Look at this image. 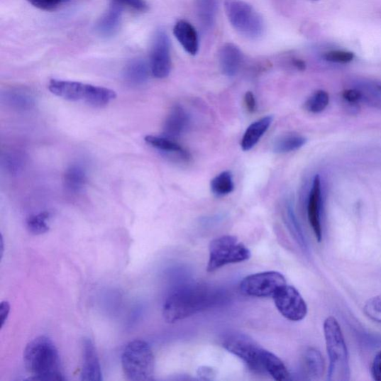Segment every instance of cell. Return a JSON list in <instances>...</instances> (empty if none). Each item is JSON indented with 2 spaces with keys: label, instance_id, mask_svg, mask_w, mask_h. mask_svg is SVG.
Masks as SVG:
<instances>
[{
  "label": "cell",
  "instance_id": "obj_16",
  "mask_svg": "<svg viewBox=\"0 0 381 381\" xmlns=\"http://www.w3.org/2000/svg\"><path fill=\"white\" fill-rule=\"evenodd\" d=\"M243 55L233 43H226L219 52V63L223 73L226 76H234L240 70Z\"/></svg>",
  "mask_w": 381,
  "mask_h": 381
},
{
  "label": "cell",
  "instance_id": "obj_33",
  "mask_svg": "<svg viewBox=\"0 0 381 381\" xmlns=\"http://www.w3.org/2000/svg\"><path fill=\"white\" fill-rule=\"evenodd\" d=\"M27 1L40 10L53 11L63 6L70 0H27Z\"/></svg>",
  "mask_w": 381,
  "mask_h": 381
},
{
  "label": "cell",
  "instance_id": "obj_25",
  "mask_svg": "<svg viewBox=\"0 0 381 381\" xmlns=\"http://www.w3.org/2000/svg\"><path fill=\"white\" fill-rule=\"evenodd\" d=\"M263 363L265 372L270 375L274 380L283 381L289 379V374L282 360L265 349L263 353Z\"/></svg>",
  "mask_w": 381,
  "mask_h": 381
},
{
  "label": "cell",
  "instance_id": "obj_39",
  "mask_svg": "<svg viewBox=\"0 0 381 381\" xmlns=\"http://www.w3.org/2000/svg\"><path fill=\"white\" fill-rule=\"evenodd\" d=\"M294 65L297 70L300 71H303L307 68V65L306 64H304L303 60L299 59L294 60Z\"/></svg>",
  "mask_w": 381,
  "mask_h": 381
},
{
  "label": "cell",
  "instance_id": "obj_20",
  "mask_svg": "<svg viewBox=\"0 0 381 381\" xmlns=\"http://www.w3.org/2000/svg\"><path fill=\"white\" fill-rule=\"evenodd\" d=\"M123 9L112 3L96 25L98 33L105 38L114 35L119 28Z\"/></svg>",
  "mask_w": 381,
  "mask_h": 381
},
{
  "label": "cell",
  "instance_id": "obj_5",
  "mask_svg": "<svg viewBox=\"0 0 381 381\" xmlns=\"http://www.w3.org/2000/svg\"><path fill=\"white\" fill-rule=\"evenodd\" d=\"M121 367L128 380L149 381L154 379L155 358L150 346L143 341L128 343L121 355Z\"/></svg>",
  "mask_w": 381,
  "mask_h": 381
},
{
  "label": "cell",
  "instance_id": "obj_35",
  "mask_svg": "<svg viewBox=\"0 0 381 381\" xmlns=\"http://www.w3.org/2000/svg\"><path fill=\"white\" fill-rule=\"evenodd\" d=\"M343 99L348 104L355 105L363 99V95L358 89H348L343 93Z\"/></svg>",
  "mask_w": 381,
  "mask_h": 381
},
{
  "label": "cell",
  "instance_id": "obj_11",
  "mask_svg": "<svg viewBox=\"0 0 381 381\" xmlns=\"http://www.w3.org/2000/svg\"><path fill=\"white\" fill-rule=\"evenodd\" d=\"M149 65L150 72L157 79H165L170 74L172 69L170 40L162 30H160L155 36Z\"/></svg>",
  "mask_w": 381,
  "mask_h": 381
},
{
  "label": "cell",
  "instance_id": "obj_3",
  "mask_svg": "<svg viewBox=\"0 0 381 381\" xmlns=\"http://www.w3.org/2000/svg\"><path fill=\"white\" fill-rule=\"evenodd\" d=\"M324 331L329 359L328 380L348 381L350 377L348 350L337 319L326 318Z\"/></svg>",
  "mask_w": 381,
  "mask_h": 381
},
{
  "label": "cell",
  "instance_id": "obj_7",
  "mask_svg": "<svg viewBox=\"0 0 381 381\" xmlns=\"http://www.w3.org/2000/svg\"><path fill=\"white\" fill-rule=\"evenodd\" d=\"M224 6L228 21L241 35L257 39L263 35L264 21L250 4L243 0H226Z\"/></svg>",
  "mask_w": 381,
  "mask_h": 381
},
{
  "label": "cell",
  "instance_id": "obj_8",
  "mask_svg": "<svg viewBox=\"0 0 381 381\" xmlns=\"http://www.w3.org/2000/svg\"><path fill=\"white\" fill-rule=\"evenodd\" d=\"M223 346L228 353L241 359L252 372L265 373L263 363L265 349L248 335L231 334L223 340Z\"/></svg>",
  "mask_w": 381,
  "mask_h": 381
},
{
  "label": "cell",
  "instance_id": "obj_22",
  "mask_svg": "<svg viewBox=\"0 0 381 381\" xmlns=\"http://www.w3.org/2000/svg\"><path fill=\"white\" fill-rule=\"evenodd\" d=\"M150 71V65L144 60H133L125 68L124 79L132 86H141L148 82Z\"/></svg>",
  "mask_w": 381,
  "mask_h": 381
},
{
  "label": "cell",
  "instance_id": "obj_19",
  "mask_svg": "<svg viewBox=\"0 0 381 381\" xmlns=\"http://www.w3.org/2000/svg\"><path fill=\"white\" fill-rule=\"evenodd\" d=\"M272 116H265L255 121L248 127L241 143L243 150H250L261 140L272 124Z\"/></svg>",
  "mask_w": 381,
  "mask_h": 381
},
{
  "label": "cell",
  "instance_id": "obj_30",
  "mask_svg": "<svg viewBox=\"0 0 381 381\" xmlns=\"http://www.w3.org/2000/svg\"><path fill=\"white\" fill-rule=\"evenodd\" d=\"M329 101L330 97L326 91L319 89L309 98L304 104V108L310 113L319 114L326 109Z\"/></svg>",
  "mask_w": 381,
  "mask_h": 381
},
{
  "label": "cell",
  "instance_id": "obj_2",
  "mask_svg": "<svg viewBox=\"0 0 381 381\" xmlns=\"http://www.w3.org/2000/svg\"><path fill=\"white\" fill-rule=\"evenodd\" d=\"M23 361L26 370L31 375L28 380H66L58 350L48 337L40 336L30 341L24 350Z\"/></svg>",
  "mask_w": 381,
  "mask_h": 381
},
{
  "label": "cell",
  "instance_id": "obj_40",
  "mask_svg": "<svg viewBox=\"0 0 381 381\" xmlns=\"http://www.w3.org/2000/svg\"><path fill=\"white\" fill-rule=\"evenodd\" d=\"M200 371H201L200 372L201 376L206 377V376L211 377V375H213L212 371L211 370H207V368H205V370H200Z\"/></svg>",
  "mask_w": 381,
  "mask_h": 381
},
{
  "label": "cell",
  "instance_id": "obj_10",
  "mask_svg": "<svg viewBox=\"0 0 381 381\" xmlns=\"http://www.w3.org/2000/svg\"><path fill=\"white\" fill-rule=\"evenodd\" d=\"M272 299L280 313L291 321H301L308 314L306 301L293 286L285 285Z\"/></svg>",
  "mask_w": 381,
  "mask_h": 381
},
{
  "label": "cell",
  "instance_id": "obj_13",
  "mask_svg": "<svg viewBox=\"0 0 381 381\" xmlns=\"http://www.w3.org/2000/svg\"><path fill=\"white\" fill-rule=\"evenodd\" d=\"M320 210H321V180H320L319 175H316L309 199L308 216L315 237L319 242L323 239Z\"/></svg>",
  "mask_w": 381,
  "mask_h": 381
},
{
  "label": "cell",
  "instance_id": "obj_31",
  "mask_svg": "<svg viewBox=\"0 0 381 381\" xmlns=\"http://www.w3.org/2000/svg\"><path fill=\"white\" fill-rule=\"evenodd\" d=\"M363 312L372 321L381 324V294L374 297L365 302Z\"/></svg>",
  "mask_w": 381,
  "mask_h": 381
},
{
  "label": "cell",
  "instance_id": "obj_23",
  "mask_svg": "<svg viewBox=\"0 0 381 381\" xmlns=\"http://www.w3.org/2000/svg\"><path fill=\"white\" fill-rule=\"evenodd\" d=\"M196 6L198 20L201 27L208 31L215 24L219 0H196Z\"/></svg>",
  "mask_w": 381,
  "mask_h": 381
},
{
  "label": "cell",
  "instance_id": "obj_24",
  "mask_svg": "<svg viewBox=\"0 0 381 381\" xmlns=\"http://www.w3.org/2000/svg\"><path fill=\"white\" fill-rule=\"evenodd\" d=\"M145 141L148 145L164 152V153L176 154L184 160H187L189 158L187 152L181 145L173 141V140L167 138V137L147 136Z\"/></svg>",
  "mask_w": 381,
  "mask_h": 381
},
{
  "label": "cell",
  "instance_id": "obj_26",
  "mask_svg": "<svg viewBox=\"0 0 381 381\" xmlns=\"http://www.w3.org/2000/svg\"><path fill=\"white\" fill-rule=\"evenodd\" d=\"M306 137L297 133H289L281 136L274 143L273 151L277 154H286L296 151L306 145Z\"/></svg>",
  "mask_w": 381,
  "mask_h": 381
},
{
  "label": "cell",
  "instance_id": "obj_1",
  "mask_svg": "<svg viewBox=\"0 0 381 381\" xmlns=\"http://www.w3.org/2000/svg\"><path fill=\"white\" fill-rule=\"evenodd\" d=\"M223 294L216 287L195 284L182 287L167 297L162 316L167 324H175L198 313L219 306Z\"/></svg>",
  "mask_w": 381,
  "mask_h": 381
},
{
  "label": "cell",
  "instance_id": "obj_21",
  "mask_svg": "<svg viewBox=\"0 0 381 381\" xmlns=\"http://www.w3.org/2000/svg\"><path fill=\"white\" fill-rule=\"evenodd\" d=\"M304 370L309 380H319L325 372V361L319 350L309 348L303 358Z\"/></svg>",
  "mask_w": 381,
  "mask_h": 381
},
{
  "label": "cell",
  "instance_id": "obj_36",
  "mask_svg": "<svg viewBox=\"0 0 381 381\" xmlns=\"http://www.w3.org/2000/svg\"><path fill=\"white\" fill-rule=\"evenodd\" d=\"M371 373L375 381H381V350L375 355L372 361Z\"/></svg>",
  "mask_w": 381,
  "mask_h": 381
},
{
  "label": "cell",
  "instance_id": "obj_38",
  "mask_svg": "<svg viewBox=\"0 0 381 381\" xmlns=\"http://www.w3.org/2000/svg\"><path fill=\"white\" fill-rule=\"evenodd\" d=\"M245 103L247 110L250 113H254L256 110V101L252 92H248L245 96Z\"/></svg>",
  "mask_w": 381,
  "mask_h": 381
},
{
  "label": "cell",
  "instance_id": "obj_15",
  "mask_svg": "<svg viewBox=\"0 0 381 381\" xmlns=\"http://www.w3.org/2000/svg\"><path fill=\"white\" fill-rule=\"evenodd\" d=\"M3 101L11 109L17 111L32 110L35 105V97L28 89L22 87L6 90L2 95Z\"/></svg>",
  "mask_w": 381,
  "mask_h": 381
},
{
  "label": "cell",
  "instance_id": "obj_12",
  "mask_svg": "<svg viewBox=\"0 0 381 381\" xmlns=\"http://www.w3.org/2000/svg\"><path fill=\"white\" fill-rule=\"evenodd\" d=\"M82 380L84 381H101L102 373L96 348L92 341H82Z\"/></svg>",
  "mask_w": 381,
  "mask_h": 381
},
{
  "label": "cell",
  "instance_id": "obj_29",
  "mask_svg": "<svg viewBox=\"0 0 381 381\" xmlns=\"http://www.w3.org/2000/svg\"><path fill=\"white\" fill-rule=\"evenodd\" d=\"M51 216L50 212L43 211L38 214L29 216L26 221V226L30 233L35 236L47 233L50 231L48 221Z\"/></svg>",
  "mask_w": 381,
  "mask_h": 381
},
{
  "label": "cell",
  "instance_id": "obj_37",
  "mask_svg": "<svg viewBox=\"0 0 381 381\" xmlns=\"http://www.w3.org/2000/svg\"><path fill=\"white\" fill-rule=\"evenodd\" d=\"M10 304L7 301H3L0 304V316H1V327L3 328L7 321L10 313Z\"/></svg>",
  "mask_w": 381,
  "mask_h": 381
},
{
  "label": "cell",
  "instance_id": "obj_14",
  "mask_svg": "<svg viewBox=\"0 0 381 381\" xmlns=\"http://www.w3.org/2000/svg\"><path fill=\"white\" fill-rule=\"evenodd\" d=\"M189 124V117L184 109L175 106L167 116L163 126V136L174 140L184 133Z\"/></svg>",
  "mask_w": 381,
  "mask_h": 381
},
{
  "label": "cell",
  "instance_id": "obj_6",
  "mask_svg": "<svg viewBox=\"0 0 381 381\" xmlns=\"http://www.w3.org/2000/svg\"><path fill=\"white\" fill-rule=\"evenodd\" d=\"M208 272H214L227 265L249 260L250 250L236 237L224 236L212 240L209 247Z\"/></svg>",
  "mask_w": 381,
  "mask_h": 381
},
{
  "label": "cell",
  "instance_id": "obj_18",
  "mask_svg": "<svg viewBox=\"0 0 381 381\" xmlns=\"http://www.w3.org/2000/svg\"><path fill=\"white\" fill-rule=\"evenodd\" d=\"M87 182L85 167L79 164H72L66 170L64 176V186L67 192L77 194L83 192Z\"/></svg>",
  "mask_w": 381,
  "mask_h": 381
},
{
  "label": "cell",
  "instance_id": "obj_28",
  "mask_svg": "<svg viewBox=\"0 0 381 381\" xmlns=\"http://www.w3.org/2000/svg\"><path fill=\"white\" fill-rule=\"evenodd\" d=\"M234 189V182L231 172H223L211 181V190L218 197L231 194Z\"/></svg>",
  "mask_w": 381,
  "mask_h": 381
},
{
  "label": "cell",
  "instance_id": "obj_17",
  "mask_svg": "<svg viewBox=\"0 0 381 381\" xmlns=\"http://www.w3.org/2000/svg\"><path fill=\"white\" fill-rule=\"evenodd\" d=\"M174 35L182 48L191 55H195L199 49V41L194 28L189 22L180 21L174 28Z\"/></svg>",
  "mask_w": 381,
  "mask_h": 381
},
{
  "label": "cell",
  "instance_id": "obj_9",
  "mask_svg": "<svg viewBox=\"0 0 381 381\" xmlns=\"http://www.w3.org/2000/svg\"><path fill=\"white\" fill-rule=\"evenodd\" d=\"M286 285V279L281 272L267 271L253 274L243 279L240 284V291L248 297H273Z\"/></svg>",
  "mask_w": 381,
  "mask_h": 381
},
{
  "label": "cell",
  "instance_id": "obj_32",
  "mask_svg": "<svg viewBox=\"0 0 381 381\" xmlns=\"http://www.w3.org/2000/svg\"><path fill=\"white\" fill-rule=\"evenodd\" d=\"M324 58L326 62L336 64H348L352 62L355 58L353 53L343 50H332L326 53Z\"/></svg>",
  "mask_w": 381,
  "mask_h": 381
},
{
  "label": "cell",
  "instance_id": "obj_27",
  "mask_svg": "<svg viewBox=\"0 0 381 381\" xmlns=\"http://www.w3.org/2000/svg\"><path fill=\"white\" fill-rule=\"evenodd\" d=\"M26 157L22 152L12 150L5 152L1 156L3 169L11 175H17L24 169Z\"/></svg>",
  "mask_w": 381,
  "mask_h": 381
},
{
  "label": "cell",
  "instance_id": "obj_34",
  "mask_svg": "<svg viewBox=\"0 0 381 381\" xmlns=\"http://www.w3.org/2000/svg\"><path fill=\"white\" fill-rule=\"evenodd\" d=\"M112 3L123 9L127 8L139 12H145L148 10L145 0H112Z\"/></svg>",
  "mask_w": 381,
  "mask_h": 381
},
{
  "label": "cell",
  "instance_id": "obj_4",
  "mask_svg": "<svg viewBox=\"0 0 381 381\" xmlns=\"http://www.w3.org/2000/svg\"><path fill=\"white\" fill-rule=\"evenodd\" d=\"M50 92L67 101H83L89 105L106 106L116 98L115 91L99 86L78 82L53 79L49 83Z\"/></svg>",
  "mask_w": 381,
  "mask_h": 381
}]
</instances>
